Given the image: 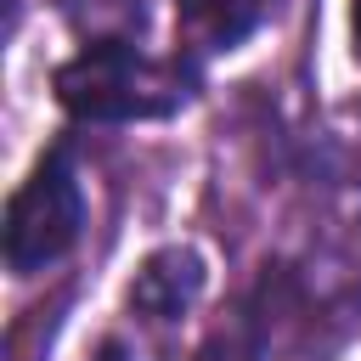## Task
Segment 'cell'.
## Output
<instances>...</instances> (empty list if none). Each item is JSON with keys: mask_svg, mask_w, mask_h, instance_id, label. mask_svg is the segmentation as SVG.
<instances>
[{"mask_svg": "<svg viewBox=\"0 0 361 361\" xmlns=\"http://www.w3.org/2000/svg\"><path fill=\"white\" fill-rule=\"evenodd\" d=\"M192 96V79L175 62L147 56L135 39H102L79 45L56 68V102L85 124H130V118H164Z\"/></svg>", "mask_w": 361, "mask_h": 361, "instance_id": "cell-1", "label": "cell"}, {"mask_svg": "<svg viewBox=\"0 0 361 361\" xmlns=\"http://www.w3.org/2000/svg\"><path fill=\"white\" fill-rule=\"evenodd\" d=\"M180 6V28L203 45V51H231L237 39H248L259 23H265V11H271V0H175Z\"/></svg>", "mask_w": 361, "mask_h": 361, "instance_id": "cell-4", "label": "cell"}, {"mask_svg": "<svg viewBox=\"0 0 361 361\" xmlns=\"http://www.w3.org/2000/svg\"><path fill=\"white\" fill-rule=\"evenodd\" d=\"M197 361H265V333H259L254 310H248L243 322L220 327V333L203 344V355H197Z\"/></svg>", "mask_w": 361, "mask_h": 361, "instance_id": "cell-6", "label": "cell"}, {"mask_svg": "<svg viewBox=\"0 0 361 361\" xmlns=\"http://www.w3.org/2000/svg\"><path fill=\"white\" fill-rule=\"evenodd\" d=\"M96 361H130V350H124V344H118V338H107V344H102V355H96Z\"/></svg>", "mask_w": 361, "mask_h": 361, "instance_id": "cell-8", "label": "cell"}, {"mask_svg": "<svg viewBox=\"0 0 361 361\" xmlns=\"http://www.w3.org/2000/svg\"><path fill=\"white\" fill-rule=\"evenodd\" d=\"M62 17L85 34V45L135 39L147 28V0H62Z\"/></svg>", "mask_w": 361, "mask_h": 361, "instance_id": "cell-5", "label": "cell"}, {"mask_svg": "<svg viewBox=\"0 0 361 361\" xmlns=\"http://www.w3.org/2000/svg\"><path fill=\"white\" fill-rule=\"evenodd\" d=\"M85 231V186L73 147H51L6 203V265L17 276L51 271Z\"/></svg>", "mask_w": 361, "mask_h": 361, "instance_id": "cell-2", "label": "cell"}, {"mask_svg": "<svg viewBox=\"0 0 361 361\" xmlns=\"http://www.w3.org/2000/svg\"><path fill=\"white\" fill-rule=\"evenodd\" d=\"M350 51L361 62V0H350Z\"/></svg>", "mask_w": 361, "mask_h": 361, "instance_id": "cell-7", "label": "cell"}, {"mask_svg": "<svg viewBox=\"0 0 361 361\" xmlns=\"http://www.w3.org/2000/svg\"><path fill=\"white\" fill-rule=\"evenodd\" d=\"M203 293V254L197 248H158L141 259L130 282V310L147 322H175L197 305Z\"/></svg>", "mask_w": 361, "mask_h": 361, "instance_id": "cell-3", "label": "cell"}]
</instances>
